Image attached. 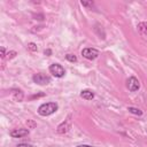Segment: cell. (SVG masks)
<instances>
[{
    "instance_id": "cell-1",
    "label": "cell",
    "mask_w": 147,
    "mask_h": 147,
    "mask_svg": "<svg viewBox=\"0 0 147 147\" xmlns=\"http://www.w3.org/2000/svg\"><path fill=\"white\" fill-rule=\"evenodd\" d=\"M59 106L56 102H46L39 106L38 108V114L41 116H49L52 114H54L57 110Z\"/></svg>"
},
{
    "instance_id": "cell-2",
    "label": "cell",
    "mask_w": 147,
    "mask_h": 147,
    "mask_svg": "<svg viewBox=\"0 0 147 147\" xmlns=\"http://www.w3.org/2000/svg\"><path fill=\"white\" fill-rule=\"evenodd\" d=\"M71 129V115H68V117L56 127V132L59 134H64Z\"/></svg>"
},
{
    "instance_id": "cell-3",
    "label": "cell",
    "mask_w": 147,
    "mask_h": 147,
    "mask_svg": "<svg viewBox=\"0 0 147 147\" xmlns=\"http://www.w3.org/2000/svg\"><path fill=\"white\" fill-rule=\"evenodd\" d=\"M49 72H51L54 77L61 78V77L64 76L65 70H64V68H63L61 64H59V63H53V64L49 65Z\"/></svg>"
},
{
    "instance_id": "cell-4",
    "label": "cell",
    "mask_w": 147,
    "mask_h": 147,
    "mask_svg": "<svg viewBox=\"0 0 147 147\" xmlns=\"http://www.w3.org/2000/svg\"><path fill=\"white\" fill-rule=\"evenodd\" d=\"M82 55L87 60H94V59H96L99 56V51L96 48L87 47V48H84L82 51Z\"/></svg>"
},
{
    "instance_id": "cell-5",
    "label": "cell",
    "mask_w": 147,
    "mask_h": 147,
    "mask_svg": "<svg viewBox=\"0 0 147 147\" xmlns=\"http://www.w3.org/2000/svg\"><path fill=\"white\" fill-rule=\"evenodd\" d=\"M32 79L38 85H47L51 83V78L44 74H36V75H33Z\"/></svg>"
},
{
    "instance_id": "cell-6",
    "label": "cell",
    "mask_w": 147,
    "mask_h": 147,
    "mask_svg": "<svg viewBox=\"0 0 147 147\" xmlns=\"http://www.w3.org/2000/svg\"><path fill=\"white\" fill-rule=\"evenodd\" d=\"M126 87H127L129 91L136 92V91H138L140 88V83L136 77H130L126 80Z\"/></svg>"
},
{
    "instance_id": "cell-7",
    "label": "cell",
    "mask_w": 147,
    "mask_h": 147,
    "mask_svg": "<svg viewBox=\"0 0 147 147\" xmlns=\"http://www.w3.org/2000/svg\"><path fill=\"white\" fill-rule=\"evenodd\" d=\"M29 134V130L28 129H14L10 131V137L11 138H21L24 136Z\"/></svg>"
},
{
    "instance_id": "cell-8",
    "label": "cell",
    "mask_w": 147,
    "mask_h": 147,
    "mask_svg": "<svg viewBox=\"0 0 147 147\" xmlns=\"http://www.w3.org/2000/svg\"><path fill=\"white\" fill-rule=\"evenodd\" d=\"M137 28H138V31L140 32V34L147 39V22H140Z\"/></svg>"
},
{
    "instance_id": "cell-9",
    "label": "cell",
    "mask_w": 147,
    "mask_h": 147,
    "mask_svg": "<svg viewBox=\"0 0 147 147\" xmlns=\"http://www.w3.org/2000/svg\"><path fill=\"white\" fill-rule=\"evenodd\" d=\"M80 96L85 100H92L94 98V93L91 90H83L80 92Z\"/></svg>"
},
{
    "instance_id": "cell-10",
    "label": "cell",
    "mask_w": 147,
    "mask_h": 147,
    "mask_svg": "<svg viewBox=\"0 0 147 147\" xmlns=\"http://www.w3.org/2000/svg\"><path fill=\"white\" fill-rule=\"evenodd\" d=\"M13 98L15 101H22L24 98L23 92L21 90H13Z\"/></svg>"
},
{
    "instance_id": "cell-11",
    "label": "cell",
    "mask_w": 147,
    "mask_h": 147,
    "mask_svg": "<svg viewBox=\"0 0 147 147\" xmlns=\"http://www.w3.org/2000/svg\"><path fill=\"white\" fill-rule=\"evenodd\" d=\"M127 110L131 113V114H134V115H138V116H141L142 115V111L138 108H134V107H129Z\"/></svg>"
},
{
    "instance_id": "cell-12",
    "label": "cell",
    "mask_w": 147,
    "mask_h": 147,
    "mask_svg": "<svg viewBox=\"0 0 147 147\" xmlns=\"http://www.w3.org/2000/svg\"><path fill=\"white\" fill-rule=\"evenodd\" d=\"M65 59H67L69 62H72V63H74V62H77V57H76L74 54H67V55H65Z\"/></svg>"
},
{
    "instance_id": "cell-13",
    "label": "cell",
    "mask_w": 147,
    "mask_h": 147,
    "mask_svg": "<svg viewBox=\"0 0 147 147\" xmlns=\"http://www.w3.org/2000/svg\"><path fill=\"white\" fill-rule=\"evenodd\" d=\"M28 48H29L30 51H32V52H37V49H38L37 45H36L34 42H29V44H28Z\"/></svg>"
},
{
    "instance_id": "cell-14",
    "label": "cell",
    "mask_w": 147,
    "mask_h": 147,
    "mask_svg": "<svg viewBox=\"0 0 147 147\" xmlns=\"http://www.w3.org/2000/svg\"><path fill=\"white\" fill-rule=\"evenodd\" d=\"M16 55H17V53H16L15 51H10V52L7 53V57H8L9 60H10V59H14Z\"/></svg>"
},
{
    "instance_id": "cell-15",
    "label": "cell",
    "mask_w": 147,
    "mask_h": 147,
    "mask_svg": "<svg viewBox=\"0 0 147 147\" xmlns=\"http://www.w3.org/2000/svg\"><path fill=\"white\" fill-rule=\"evenodd\" d=\"M80 3H82L83 6H86V7H93V6H94V3H93L92 1H88V2H87V1H82Z\"/></svg>"
},
{
    "instance_id": "cell-16",
    "label": "cell",
    "mask_w": 147,
    "mask_h": 147,
    "mask_svg": "<svg viewBox=\"0 0 147 147\" xmlns=\"http://www.w3.org/2000/svg\"><path fill=\"white\" fill-rule=\"evenodd\" d=\"M45 95V93H39V94H34V95H32V96H30V99L32 100V99H38V98H40V96H44Z\"/></svg>"
},
{
    "instance_id": "cell-17",
    "label": "cell",
    "mask_w": 147,
    "mask_h": 147,
    "mask_svg": "<svg viewBox=\"0 0 147 147\" xmlns=\"http://www.w3.org/2000/svg\"><path fill=\"white\" fill-rule=\"evenodd\" d=\"M17 147H33V146L30 144H18Z\"/></svg>"
},
{
    "instance_id": "cell-18",
    "label": "cell",
    "mask_w": 147,
    "mask_h": 147,
    "mask_svg": "<svg viewBox=\"0 0 147 147\" xmlns=\"http://www.w3.org/2000/svg\"><path fill=\"white\" fill-rule=\"evenodd\" d=\"M6 55H7V54H6V49H5V47H1V57L3 59Z\"/></svg>"
},
{
    "instance_id": "cell-19",
    "label": "cell",
    "mask_w": 147,
    "mask_h": 147,
    "mask_svg": "<svg viewBox=\"0 0 147 147\" xmlns=\"http://www.w3.org/2000/svg\"><path fill=\"white\" fill-rule=\"evenodd\" d=\"M44 53H45V55H51V54H52V51H51V49H45Z\"/></svg>"
},
{
    "instance_id": "cell-20",
    "label": "cell",
    "mask_w": 147,
    "mask_h": 147,
    "mask_svg": "<svg viewBox=\"0 0 147 147\" xmlns=\"http://www.w3.org/2000/svg\"><path fill=\"white\" fill-rule=\"evenodd\" d=\"M77 147H94V146H91V145H78Z\"/></svg>"
}]
</instances>
